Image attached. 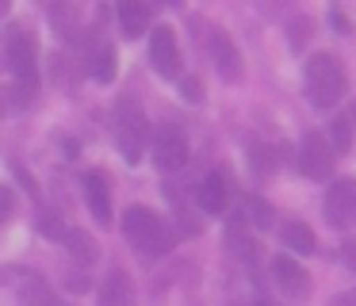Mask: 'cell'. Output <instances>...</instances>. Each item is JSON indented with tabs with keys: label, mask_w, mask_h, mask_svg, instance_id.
Returning a JSON list of instances; mask_svg holds the SVG:
<instances>
[{
	"label": "cell",
	"mask_w": 356,
	"mask_h": 306,
	"mask_svg": "<svg viewBox=\"0 0 356 306\" xmlns=\"http://www.w3.org/2000/svg\"><path fill=\"white\" fill-rule=\"evenodd\" d=\"M123 237L134 245V252L138 257H165V252L177 245V234H172V226L161 218L157 211H149V207L134 203L123 211Z\"/></svg>",
	"instance_id": "obj_1"
},
{
	"label": "cell",
	"mask_w": 356,
	"mask_h": 306,
	"mask_svg": "<svg viewBox=\"0 0 356 306\" xmlns=\"http://www.w3.org/2000/svg\"><path fill=\"white\" fill-rule=\"evenodd\" d=\"M65 249H70V257L77 260V264H92V260H96V241L85 234V230H70Z\"/></svg>",
	"instance_id": "obj_18"
},
{
	"label": "cell",
	"mask_w": 356,
	"mask_h": 306,
	"mask_svg": "<svg viewBox=\"0 0 356 306\" xmlns=\"http://www.w3.org/2000/svg\"><path fill=\"white\" fill-rule=\"evenodd\" d=\"M330 19H333V27H341V35H348V15L345 12H333Z\"/></svg>",
	"instance_id": "obj_28"
},
{
	"label": "cell",
	"mask_w": 356,
	"mask_h": 306,
	"mask_svg": "<svg viewBox=\"0 0 356 306\" xmlns=\"http://www.w3.org/2000/svg\"><path fill=\"white\" fill-rule=\"evenodd\" d=\"M149 8L138 4V0H123L119 4V31H123V38H142L149 31Z\"/></svg>",
	"instance_id": "obj_13"
},
{
	"label": "cell",
	"mask_w": 356,
	"mask_h": 306,
	"mask_svg": "<svg viewBox=\"0 0 356 306\" xmlns=\"http://www.w3.org/2000/svg\"><path fill=\"white\" fill-rule=\"evenodd\" d=\"M207 50H211V61H215L218 76L230 81V84H238L241 81V54H238V46H234V38L226 35V27H211Z\"/></svg>",
	"instance_id": "obj_9"
},
{
	"label": "cell",
	"mask_w": 356,
	"mask_h": 306,
	"mask_svg": "<svg viewBox=\"0 0 356 306\" xmlns=\"http://www.w3.org/2000/svg\"><path fill=\"white\" fill-rule=\"evenodd\" d=\"M253 306H272V303H264V298H261V303H253Z\"/></svg>",
	"instance_id": "obj_30"
},
{
	"label": "cell",
	"mask_w": 356,
	"mask_h": 306,
	"mask_svg": "<svg viewBox=\"0 0 356 306\" xmlns=\"http://www.w3.org/2000/svg\"><path fill=\"white\" fill-rule=\"evenodd\" d=\"M345 260L356 268V241H348V245H345Z\"/></svg>",
	"instance_id": "obj_29"
},
{
	"label": "cell",
	"mask_w": 356,
	"mask_h": 306,
	"mask_svg": "<svg viewBox=\"0 0 356 306\" xmlns=\"http://www.w3.org/2000/svg\"><path fill=\"white\" fill-rule=\"evenodd\" d=\"M322 211H325V222H330L333 230L353 226L356 222V180L330 184V191H325V199H322Z\"/></svg>",
	"instance_id": "obj_7"
},
{
	"label": "cell",
	"mask_w": 356,
	"mask_h": 306,
	"mask_svg": "<svg viewBox=\"0 0 356 306\" xmlns=\"http://www.w3.org/2000/svg\"><path fill=\"white\" fill-rule=\"evenodd\" d=\"M299 168L307 180H330L333 176V145L322 130H307L299 142Z\"/></svg>",
	"instance_id": "obj_5"
},
{
	"label": "cell",
	"mask_w": 356,
	"mask_h": 306,
	"mask_svg": "<svg viewBox=\"0 0 356 306\" xmlns=\"http://www.w3.org/2000/svg\"><path fill=\"white\" fill-rule=\"evenodd\" d=\"M180 99H188V104H203V81L200 76H184V81H180Z\"/></svg>",
	"instance_id": "obj_24"
},
{
	"label": "cell",
	"mask_w": 356,
	"mask_h": 306,
	"mask_svg": "<svg viewBox=\"0 0 356 306\" xmlns=\"http://www.w3.org/2000/svg\"><path fill=\"white\" fill-rule=\"evenodd\" d=\"M154 165L161 168V172H177V168L188 165V138L180 127L161 122V127L154 130Z\"/></svg>",
	"instance_id": "obj_6"
},
{
	"label": "cell",
	"mask_w": 356,
	"mask_h": 306,
	"mask_svg": "<svg viewBox=\"0 0 356 306\" xmlns=\"http://www.w3.org/2000/svg\"><path fill=\"white\" fill-rule=\"evenodd\" d=\"M226 195H230V188H226V180L218 172H211L207 180L200 184V207L207 214H222L226 211Z\"/></svg>",
	"instance_id": "obj_15"
},
{
	"label": "cell",
	"mask_w": 356,
	"mask_h": 306,
	"mask_svg": "<svg viewBox=\"0 0 356 306\" xmlns=\"http://www.w3.org/2000/svg\"><path fill=\"white\" fill-rule=\"evenodd\" d=\"M4 61H8L12 81H27V76H35V65H39V42H35L31 31H24V27L12 23L8 35H4Z\"/></svg>",
	"instance_id": "obj_4"
},
{
	"label": "cell",
	"mask_w": 356,
	"mask_h": 306,
	"mask_svg": "<svg viewBox=\"0 0 356 306\" xmlns=\"http://www.w3.org/2000/svg\"><path fill=\"white\" fill-rule=\"evenodd\" d=\"M149 61L161 76H177L180 73V42H177V31L169 23H157L154 35H149Z\"/></svg>",
	"instance_id": "obj_8"
},
{
	"label": "cell",
	"mask_w": 356,
	"mask_h": 306,
	"mask_svg": "<svg viewBox=\"0 0 356 306\" xmlns=\"http://www.w3.org/2000/svg\"><path fill=\"white\" fill-rule=\"evenodd\" d=\"M35 92H39V76H27V81H12V104H31Z\"/></svg>",
	"instance_id": "obj_22"
},
{
	"label": "cell",
	"mask_w": 356,
	"mask_h": 306,
	"mask_svg": "<svg viewBox=\"0 0 356 306\" xmlns=\"http://www.w3.org/2000/svg\"><path fill=\"white\" fill-rule=\"evenodd\" d=\"M39 230H42L47 237H54V241L70 237V230H65L62 222H58V214H54V211H42V214H39Z\"/></svg>",
	"instance_id": "obj_23"
},
{
	"label": "cell",
	"mask_w": 356,
	"mask_h": 306,
	"mask_svg": "<svg viewBox=\"0 0 356 306\" xmlns=\"http://www.w3.org/2000/svg\"><path fill=\"white\" fill-rule=\"evenodd\" d=\"M302 35L310 38V19H291V46L302 50Z\"/></svg>",
	"instance_id": "obj_25"
},
{
	"label": "cell",
	"mask_w": 356,
	"mask_h": 306,
	"mask_svg": "<svg viewBox=\"0 0 356 306\" xmlns=\"http://www.w3.org/2000/svg\"><path fill=\"white\" fill-rule=\"evenodd\" d=\"M85 203L92 211L96 226H111V188H108V176L100 168L85 172Z\"/></svg>",
	"instance_id": "obj_10"
},
{
	"label": "cell",
	"mask_w": 356,
	"mask_h": 306,
	"mask_svg": "<svg viewBox=\"0 0 356 306\" xmlns=\"http://www.w3.org/2000/svg\"><path fill=\"white\" fill-rule=\"evenodd\" d=\"M92 76L100 84L115 81V50H111V46H100V54H96V61H92Z\"/></svg>",
	"instance_id": "obj_21"
},
{
	"label": "cell",
	"mask_w": 356,
	"mask_h": 306,
	"mask_svg": "<svg viewBox=\"0 0 356 306\" xmlns=\"http://www.w3.org/2000/svg\"><path fill=\"white\" fill-rule=\"evenodd\" d=\"M280 237H284V245L287 249H295V252H314V230L307 226V222H284V230H280Z\"/></svg>",
	"instance_id": "obj_17"
},
{
	"label": "cell",
	"mask_w": 356,
	"mask_h": 306,
	"mask_svg": "<svg viewBox=\"0 0 356 306\" xmlns=\"http://www.w3.org/2000/svg\"><path fill=\"white\" fill-rule=\"evenodd\" d=\"M272 280H276V287L284 291L287 298H302L310 291V280H307V272H302V264L291 260V257L272 260Z\"/></svg>",
	"instance_id": "obj_11"
},
{
	"label": "cell",
	"mask_w": 356,
	"mask_h": 306,
	"mask_svg": "<svg viewBox=\"0 0 356 306\" xmlns=\"http://www.w3.org/2000/svg\"><path fill=\"white\" fill-rule=\"evenodd\" d=\"M134 303V283L123 268H111L100 287V306H131Z\"/></svg>",
	"instance_id": "obj_12"
},
{
	"label": "cell",
	"mask_w": 356,
	"mask_h": 306,
	"mask_svg": "<svg viewBox=\"0 0 356 306\" xmlns=\"http://www.w3.org/2000/svg\"><path fill=\"white\" fill-rule=\"evenodd\" d=\"M330 145H333V153H348L353 150V119H333L330 122Z\"/></svg>",
	"instance_id": "obj_19"
},
{
	"label": "cell",
	"mask_w": 356,
	"mask_h": 306,
	"mask_svg": "<svg viewBox=\"0 0 356 306\" xmlns=\"http://www.w3.org/2000/svg\"><path fill=\"white\" fill-rule=\"evenodd\" d=\"M0 203H4V218H12V211H16V191H12L8 184L0 188Z\"/></svg>",
	"instance_id": "obj_26"
},
{
	"label": "cell",
	"mask_w": 356,
	"mask_h": 306,
	"mask_svg": "<svg viewBox=\"0 0 356 306\" xmlns=\"http://www.w3.org/2000/svg\"><path fill=\"white\" fill-rule=\"evenodd\" d=\"M330 306H356V287H348V291H341V295H333Z\"/></svg>",
	"instance_id": "obj_27"
},
{
	"label": "cell",
	"mask_w": 356,
	"mask_h": 306,
	"mask_svg": "<svg viewBox=\"0 0 356 306\" xmlns=\"http://www.w3.org/2000/svg\"><path fill=\"white\" fill-rule=\"evenodd\" d=\"M302 81H307V96L318 111H333L348 92V73L333 54H310Z\"/></svg>",
	"instance_id": "obj_2"
},
{
	"label": "cell",
	"mask_w": 356,
	"mask_h": 306,
	"mask_svg": "<svg viewBox=\"0 0 356 306\" xmlns=\"http://www.w3.org/2000/svg\"><path fill=\"white\" fill-rule=\"evenodd\" d=\"M241 211L249 214V222H253L257 230H268L272 222H276L272 218V207L264 203V199H257V195H245V207H241Z\"/></svg>",
	"instance_id": "obj_20"
},
{
	"label": "cell",
	"mask_w": 356,
	"mask_h": 306,
	"mask_svg": "<svg viewBox=\"0 0 356 306\" xmlns=\"http://www.w3.org/2000/svg\"><path fill=\"white\" fill-rule=\"evenodd\" d=\"M19 306H62V298L50 291V283H42L39 275H31V280H24V287H19Z\"/></svg>",
	"instance_id": "obj_16"
},
{
	"label": "cell",
	"mask_w": 356,
	"mask_h": 306,
	"mask_svg": "<svg viewBox=\"0 0 356 306\" xmlns=\"http://www.w3.org/2000/svg\"><path fill=\"white\" fill-rule=\"evenodd\" d=\"M245 222L249 218H230V230H226V241H230V252L238 260H249L253 264L257 260V241H253V234L245 230Z\"/></svg>",
	"instance_id": "obj_14"
},
{
	"label": "cell",
	"mask_w": 356,
	"mask_h": 306,
	"mask_svg": "<svg viewBox=\"0 0 356 306\" xmlns=\"http://www.w3.org/2000/svg\"><path fill=\"white\" fill-rule=\"evenodd\" d=\"M115 130H119V150H123L127 165H138L142 153H146V142H149V122L134 96H123L115 104Z\"/></svg>",
	"instance_id": "obj_3"
}]
</instances>
